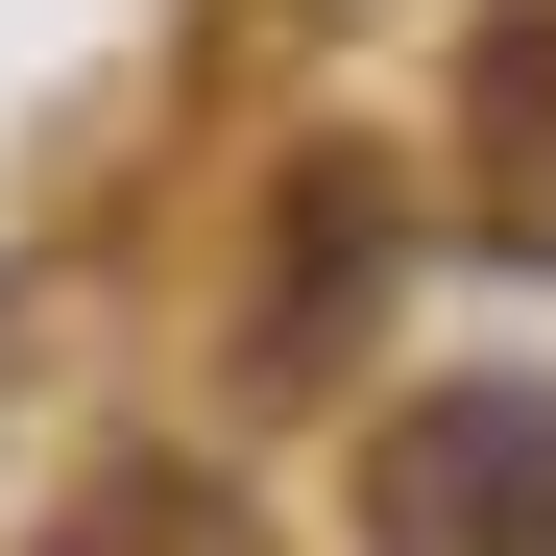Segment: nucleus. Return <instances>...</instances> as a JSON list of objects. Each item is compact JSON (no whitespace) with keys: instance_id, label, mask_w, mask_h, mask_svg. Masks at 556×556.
<instances>
[{"instance_id":"nucleus-1","label":"nucleus","mask_w":556,"mask_h":556,"mask_svg":"<svg viewBox=\"0 0 556 556\" xmlns=\"http://www.w3.org/2000/svg\"><path fill=\"white\" fill-rule=\"evenodd\" d=\"M363 556H556V363H459L363 435Z\"/></svg>"},{"instance_id":"nucleus-2","label":"nucleus","mask_w":556,"mask_h":556,"mask_svg":"<svg viewBox=\"0 0 556 556\" xmlns=\"http://www.w3.org/2000/svg\"><path fill=\"white\" fill-rule=\"evenodd\" d=\"M459 218L556 266V0H484V49H459Z\"/></svg>"}]
</instances>
